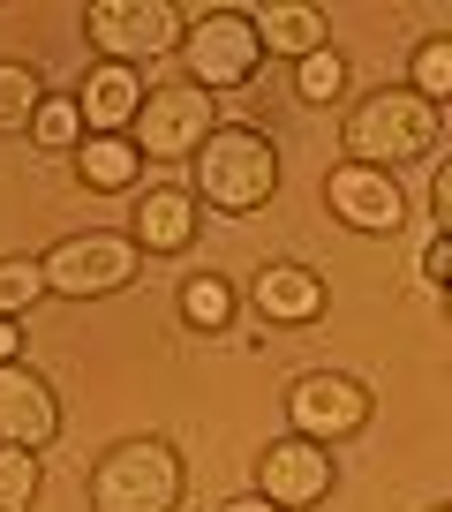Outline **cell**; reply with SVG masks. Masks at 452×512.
I'll return each mask as SVG.
<instances>
[{
  "label": "cell",
  "mask_w": 452,
  "mask_h": 512,
  "mask_svg": "<svg viewBox=\"0 0 452 512\" xmlns=\"http://www.w3.org/2000/svg\"><path fill=\"white\" fill-rule=\"evenodd\" d=\"M332 23H324V8H264L257 16V38H264V61H309V53H324L332 46Z\"/></svg>",
  "instance_id": "16"
},
{
  "label": "cell",
  "mask_w": 452,
  "mask_h": 512,
  "mask_svg": "<svg viewBox=\"0 0 452 512\" xmlns=\"http://www.w3.org/2000/svg\"><path fill=\"white\" fill-rule=\"evenodd\" d=\"M407 91H415V98H430L437 113L452 106V31L415 38V53H407Z\"/></svg>",
  "instance_id": "19"
},
{
  "label": "cell",
  "mask_w": 452,
  "mask_h": 512,
  "mask_svg": "<svg viewBox=\"0 0 452 512\" xmlns=\"http://www.w3.org/2000/svg\"><path fill=\"white\" fill-rule=\"evenodd\" d=\"M422 279H430V287H452V234H437L430 249H422Z\"/></svg>",
  "instance_id": "24"
},
{
  "label": "cell",
  "mask_w": 452,
  "mask_h": 512,
  "mask_svg": "<svg viewBox=\"0 0 452 512\" xmlns=\"http://www.w3.org/2000/svg\"><path fill=\"white\" fill-rule=\"evenodd\" d=\"M257 68H264V38L249 8H204L181 31V76L196 91H249Z\"/></svg>",
  "instance_id": "5"
},
{
  "label": "cell",
  "mask_w": 452,
  "mask_h": 512,
  "mask_svg": "<svg viewBox=\"0 0 452 512\" xmlns=\"http://www.w3.org/2000/svg\"><path fill=\"white\" fill-rule=\"evenodd\" d=\"M38 294H46V264L38 256H0V317H23Z\"/></svg>",
  "instance_id": "22"
},
{
  "label": "cell",
  "mask_w": 452,
  "mask_h": 512,
  "mask_svg": "<svg viewBox=\"0 0 452 512\" xmlns=\"http://www.w3.org/2000/svg\"><path fill=\"white\" fill-rule=\"evenodd\" d=\"M46 98L53 91H46V76H38L31 61H0V136H23Z\"/></svg>",
  "instance_id": "18"
},
{
  "label": "cell",
  "mask_w": 452,
  "mask_h": 512,
  "mask_svg": "<svg viewBox=\"0 0 452 512\" xmlns=\"http://www.w3.org/2000/svg\"><path fill=\"white\" fill-rule=\"evenodd\" d=\"M0 362H23V332H16V317H0Z\"/></svg>",
  "instance_id": "26"
},
{
  "label": "cell",
  "mask_w": 452,
  "mask_h": 512,
  "mask_svg": "<svg viewBox=\"0 0 452 512\" xmlns=\"http://www.w3.org/2000/svg\"><path fill=\"white\" fill-rule=\"evenodd\" d=\"M430 512H452V505H430Z\"/></svg>",
  "instance_id": "29"
},
{
  "label": "cell",
  "mask_w": 452,
  "mask_h": 512,
  "mask_svg": "<svg viewBox=\"0 0 452 512\" xmlns=\"http://www.w3.org/2000/svg\"><path fill=\"white\" fill-rule=\"evenodd\" d=\"M219 512H279V505H272V497H257V490H249V497H226Z\"/></svg>",
  "instance_id": "27"
},
{
  "label": "cell",
  "mask_w": 452,
  "mask_h": 512,
  "mask_svg": "<svg viewBox=\"0 0 452 512\" xmlns=\"http://www.w3.org/2000/svg\"><path fill=\"white\" fill-rule=\"evenodd\" d=\"M257 309L272 324H317L324 309H332V294H324V279L309 272V264H264L257 272Z\"/></svg>",
  "instance_id": "14"
},
{
  "label": "cell",
  "mask_w": 452,
  "mask_h": 512,
  "mask_svg": "<svg viewBox=\"0 0 452 512\" xmlns=\"http://www.w3.org/2000/svg\"><path fill=\"white\" fill-rule=\"evenodd\" d=\"M324 211H332L339 226H355V234H400L407 226V189L385 166L339 159L332 174H324Z\"/></svg>",
  "instance_id": "9"
},
{
  "label": "cell",
  "mask_w": 452,
  "mask_h": 512,
  "mask_svg": "<svg viewBox=\"0 0 452 512\" xmlns=\"http://www.w3.org/2000/svg\"><path fill=\"white\" fill-rule=\"evenodd\" d=\"M181 8L174 0H91L83 8V38L98 46V61H159V53H181Z\"/></svg>",
  "instance_id": "7"
},
{
  "label": "cell",
  "mask_w": 452,
  "mask_h": 512,
  "mask_svg": "<svg viewBox=\"0 0 452 512\" xmlns=\"http://www.w3.org/2000/svg\"><path fill=\"white\" fill-rule=\"evenodd\" d=\"M196 226H204V204H196V189H174V181L144 189L136 211H129V241L151 249V256H181L196 241Z\"/></svg>",
  "instance_id": "12"
},
{
  "label": "cell",
  "mask_w": 452,
  "mask_h": 512,
  "mask_svg": "<svg viewBox=\"0 0 452 512\" xmlns=\"http://www.w3.org/2000/svg\"><path fill=\"white\" fill-rule=\"evenodd\" d=\"M46 294H61V302H106V294L136 287V264H144V249H136L129 234H106V226H91V234H61L46 256Z\"/></svg>",
  "instance_id": "6"
},
{
  "label": "cell",
  "mask_w": 452,
  "mask_h": 512,
  "mask_svg": "<svg viewBox=\"0 0 452 512\" xmlns=\"http://www.w3.org/2000/svg\"><path fill=\"white\" fill-rule=\"evenodd\" d=\"M136 106H144V76H136V68H121V61H98L91 76L76 83V113H83V128H91V136H129Z\"/></svg>",
  "instance_id": "13"
},
{
  "label": "cell",
  "mask_w": 452,
  "mask_h": 512,
  "mask_svg": "<svg viewBox=\"0 0 452 512\" xmlns=\"http://www.w3.org/2000/svg\"><path fill=\"white\" fill-rule=\"evenodd\" d=\"M339 482V460L332 445H309V437H279V445L257 452V497H272L279 512H309L324 505Z\"/></svg>",
  "instance_id": "10"
},
{
  "label": "cell",
  "mask_w": 452,
  "mask_h": 512,
  "mask_svg": "<svg viewBox=\"0 0 452 512\" xmlns=\"http://www.w3.org/2000/svg\"><path fill=\"white\" fill-rule=\"evenodd\" d=\"M68 166H76V181L91 196H121L136 174H144V151H136L129 136H83V144L68 151Z\"/></svg>",
  "instance_id": "15"
},
{
  "label": "cell",
  "mask_w": 452,
  "mask_h": 512,
  "mask_svg": "<svg viewBox=\"0 0 452 512\" xmlns=\"http://www.w3.org/2000/svg\"><path fill=\"white\" fill-rule=\"evenodd\" d=\"M189 166H196V204L226 211V219L264 211V204H272V189H279V151H272V136H264V128H242V121H226Z\"/></svg>",
  "instance_id": "2"
},
{
  "label": "cell",
  "mask_w": 452,
  "mask_h": 512,
  "mask_svg": "<svg viewBox=\"0 0 452 512\" xmlns=\"http://www.w3.org/2000/svg\"><path fill=\"white\" fill-rule=\"evenodd\" d=\"M38 490H46V460H38V452L0 445V512H31Z\"/></svg>",
  "instance_id": "20"
},
{
  "label": "cell",
  "mask_w": 452,
  "mask_h": 512,
  "mask_svg": "<svg viewBox=\"0 0 452 512\" xmlns=\"http://www.w3.org/2000/svg\"><path fill=\"white\" fill-rule=\"evenodd\" d=\"M189 467L166 437H121L91 467V512H181Z\"/></svg>",
  "instance_id": "3"
},
{
  "label": "cell",
  "mask_w": 452,
  "mask_h": 512,
  "mask_svg": "<svg viewBox=\"0 0 452 512\" xmlns=\"http://www.w3.org/2000/svg\"><path fill=\"white\" fill-rule=\"evenodd\" d=\"M339 91H347V61H339V46L294 61V98H302V106H332Z\"/></svg>",
  "instance_id": "21"
},
{
  "label": "cell",
  "mask_w": 452,
  "mask_h": 512,
  "mask_svg": "<svg viewBox=\"0 0 452 512\" xmlns=\"http://www.w3.org/2000/svg\"><path fill=\"white\" fill-rule=\"evenodd\" d=\"M339 151L355 166H415L437 151V106L430 98H415L407 83H392V91H370L347 106V128H339Z\"/></svg>",
  "instance_id": "1"
},
{
  "label": "cell",
  "mask_w": 452,
  "mask_h": 512,
  "mask_svg": "<svg viewBox=\"0 0 452 512\" xmlns=\"http://www.w3.org/2000/svg\"><path fill=\"white\" fill-rule=\"evenodd\" d=\"M31 136H38V151H76L91 128H83L76 98H46V106H38V121H31Z\"/></svg>",
  "instance_id": "23"
},
{
  "label": "cell",
  "mask_w": 452,
  "mask_h": 512,
  "mask_svg": "<svg viewBox=\"0 0 452 512\" xmlns=\"http://www.w3.org/2000/svg\"><path fill=\"white\" fill-rule=\"evenodd\" d=\"M219 136V106H211V91H196L189 76H166V83H144V106H136L129 121V144L144 151V166H181L196 159V151Z\"/></svg>",
  "instance_id": "4"
},
{
  "label": "cell",
  "mask_w": 452,
  "mask_h": 512,
  "mask_svg": "<svg viewBox=\"0 0 452 512\" xmlns=\"http://www.w3.org/2000/svg\"><path fill=\"white\" fill-rule=\"evenodd\" d=\"M234 317H242V294H234V279L196 272L189 287H181V324H189V332H234Z\"/></svg>",
  "instance_id": "17"
},
{
  "label": "cell",
  "mask_w": 452,
  "mask_h": 512,
  "mask_svg": "<svg viewBox=\"0 0 452 512\" xmlns=\"http://www.w3.org/2000/svg\"><path fill=\"white\" fill-rule=\"evenodd\" d=\"M370 415H377L370 384L347 377V369H309V377L287 384V422L309 445H347V437L370 430Z\"/></svg>",
  "instance_id": "8"
},
{
  "label": "cell",
  "mask_w": 452,
  "mask_h": 512,
  "mask_svg": "<svg viewBox=\"0 0 452 512\" xmlns=\"http://www.w3.org/2000/svg\"><path fill=\"white\" fill-rule=\"evenodd\" d=\"M445 317H452V287H445Z\"/></svg>",
  "instance_id": "28"
},
{
  "label": "cell",
  "mask_w": 452,
  "mask_h": 512,
  "mask_svg": "<svg viewBox=\"0 0 452 512\" xmlns=\"http://www.w3.org/2000/svg\"><path fill=\"white\" fill-rule=\"evenodd\" d=\"M61 437V392L31 362H0V445L46 452Z\"/></svg>",
  "instance_id": "11"
},
{
  "label": "cell",
  "mask_w": 452,
  "mask_h": 512,
  "mask_svg": "<svg viewBox=\"0 0 452 512\" xmlns=\"http://www.w3.org/2000/svg\"><path fill=\"white\" fill-rule=\"evenodd\" d=\"M430 211H437V234H452V159L430 174Z\"/></svg>",
  "instance_id": "25"
}]
</instances>
